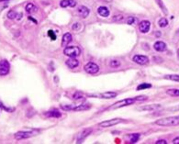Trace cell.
Instances as JSON below:
<instances>
[{
  "label": "cell",
  "instance_id": "cell-1",
  "mask_svg": "<svg viewBox=\"0 0 179 144\" xmlns=\"http://www.w3.org/2000/svg\"><path fill=\"white\" fill-rule=\"evenodd\" d=\"M157 125L162 127H172V126H177L179 125V116L174 117H169V118H164L161 119H158L155 122Z\"/></svg>",
  "mask_w": 179,
  "mask_h": 144
},
{
  "label": "cell",
  "instance_id": "cell-2",
  "mask_svg": "<svg viewBox=\"0 0 179 144\" xmlns=\"http://www.w3.org/2000/svg\"><path fill=\"white\" fill-rule=\"evenodd\" d=\"M63 53L68 57L76 58L81 54V49L78 46H66L63 50Z\"/></svg>",
  "mask_w": 179,
  "mask_h": 144
},
{
  "label": "cell",
  "instance_id": "cell-3",
  "mask_svg": "<svg viewBox=\"0 0 179 144\" xmlns=\"http://www.w3.org/2000/svg\"><path fill=\"white\" fill-rule=\"evenodd\" d=\"M134 102H136L135 97L134 98H126V99H123V100H120V101L116 102L109 108L110 109H118V108H120V107H123V106H127L132 105Z\"/></svg>",
  "mask_w": 179,
  "mask_h": 144
},
{
  "label": "cell",
  "instance_id": "cell-4",
  "mask_svg": "<svg viewBox=\"0 0 179 144\" xmlns=\"http://www.w3.org/2000/svg\"><path fill=\"white\" fill-rule=\"evenodd\" d=\"M38 132L36 130H31V131H18L15 134V139L19 140V139H29L33 136H35Z\"/></svg>",
  "mask_w": 179,
  "mask_h": 144
},
{
  "label": "cell",
  "instance_id": "cell-5",
  "mask_svg": "<svg viewBox=\"0 0 179 144\" xmlns=\"http://www.w3.org/2000/svg\"><path fill=\"white\" fill-rule=\"evenodd\" d=\"M121 122H123V119H112L106 120V121H103V122L99 123L98 126L100 128H109V127L118 125V124H119Z\"/></svg>",
  "mask_w": 179,
  "mask_h": 144
},
{
  "label": "cell",
  "instance_id": "cell-6",
  "mask_svg": "<svg viewBox=\"0 0 179 144\" xmlns=\"http://www.w3.org/2000/svg\"><path fill=\"white\" fill-rule=\"evenodd\" d=\"M84 69L89 74H96L99 71V66L96 64H95L93 62H90V63H88L85 65Z\"/></svg>",
  "mask_w": 179,
  "mask_h": 144
},
{
  "label": "cell",
  "instance_id": "cell-7",
  "mask_svg": "<svg viewBox=\"0 0 179 144\" xmlns=\"http://www.w3.org/2000/svg\"><path fill=\"white\" fill-rule=\"evenodd\" d=\"M132 61L139 64V65H145V64H149V59L148 57L145 56V55H141V54H136L133 56L132 58Z\"/></svg>",
  "mask_w": 179,
  "mask_h": 144
},
{
  "label": "cell",
  "instance_id": "cell-8",
  "mask_svg": "<svg viewBox=\"0 0 179 144\" xmlns=\"http://www.w3.org/2000/svg\"><path fill=\"white\" fill-rule=\"evenodd\" d=\"M10 70V64L7 60L0 61V75L4 76L7 75L9 73Z\"/></svg>",
  "mask_w": 179,
  "mask_h": 144
},
{
  "label": "cell",
  "instance_id": "cell-9",
  "mask_svg": "<svg viewBox=\"0 0 179 144\" xmlns=\"http://www.w3.org/2000/svg\"><path fill=\"white\" fill-rule=\"evenodd\" d=\"M92 132V129H83L77 136V143H82L86 139V137H88Z\"/></svg>",
  "mask_w": 179,
  "mask_h": 144
},
{
  "label": "cell",
  "instance_id": "cell-10",
  "mask_svg": "<svg viewBox=\"0 0 179 144\" xmlns=\"http://www.w3.org/2000/svg\"><path fill=\"white\" fill-rule=\"evenodd\" d=\"M150 28H151V23L148 20H142L139 23V30L140 32L142 33H147L150 31Z\"/></svg>",
  "mask_w": 179,
  "mask_h": 144
},
{
  "label": "cell",
  "instance_id": "cell-11",
  "mask_svg": "<svg viewBox=\"0 0 179 144\" xmlns=\"http://www.w3.org/2000/svg\"><path fill=\"white\" fill-rule=\"evenodd\" d=\"M161 107V105L159 104H151V105H146V106H142L138 107V110L141 111H152V110H155Z\"/></svg>",
  "mask_w": 179,
  "mask_h": 144
},
{
  "label": "cell",
  "instance_id": "cell-12",
  "mask_svg": "<svg viewBox=\"0 0 179 144\" xmlns=\"http://www.w3.org/2000/svg\"><path fill=\"white\" fill-rule=\"evenodd\" d=\"M77 13L80 17H82L83 18H86L89 16L90 14V9L85 6H80L78 8H77Z\"/></svg>",
  "mask_w": 179,
  "mask_h": 144
},
{
  "label": "cell",
  "instance_id": "cell-13",
  "mask_svg": "<svg viewBox=\"0 0 179 144\" xmlns=\"http://www.w3.org/2000/svg\"><path fill=\"white\" fill-rule=\"evenodd\" d=\"M65 64L70 69H73V68H76L79 65V62H78V60H76L75 58H73V57H70L68 60H66Z\"/></svg>",
  "mask_w": 179,
  "mask_h": 144
},
{
  "label": "cell",
  "instance_id": "cell-14",
  "mask_svg": "<svg viewBox=\"0 0 179 144\" xmlns=\"http://www.w3.org/2000/svg\"><path fill=\"white\" fill-rule=\"evenodd\" d=\"M153 48H155V51H157L159 52H162V51H164L166 50L167 46H166V44L164 41H156L155 43V45H153Z\"/></svg>",
  "mask_w": 179,
  "mask_h": 144
},
{
  "label": "cell",
  "instance_id": "cell-15",
  "mask_svg": "<svg viewBox=\"0 0 179 144\" xmlns=\"http://www.w3.org/2000/svg\"><path fill=\"white\" fill-rule=\"evenodd\" d=\"M95 97H98L99 98H105V99H110V98H114L117 97V93L116 92H105L103 94H99L96 95Z\"/></svg>",
  "mask_w": 179,
  "mask_h": 144
},
{
  "label": "cell",
  "instance_id": "cell-16",
  "mask_svg": "<svg viewBox=\"0 0 179 144\" xmlns=\"http://www.w3.org/2000/svg\"><path fill=\"white\" fill-rule=\"evenodd\" d=\"M73 41V37L70 33H65L63 34V39H62V46L63 47H66L68 46V44Z\"/></svg>",
  "mask_w": 179,
  "mask_h": 144
},
{
  "label": "cell",
  "instance_id": "cell-17",
  "mask_svg": "<svg viewBox=\"0 0 179 144\" xmlns=\"http://www.w3.org/2000/svg\"><path fill=\"white\" fill-rule=\"evenodd\" d=\"M60 6L62 8H68V7L74 8L76 6V2L74 0H62L60 2Z\"/></svg>",
  "mask_w": 179,
  "mask_h": 144
},
{
  "label": "cell",
  "instance_id": "cell-18",
  "mask_svg": "<svg viewBox=\"0 0 179 144\" xmlns=\"http://www.w3.org/2000/svg\"><path fill=\"white\" fill-rule=\"evenodd\" d=\"M97 13L99 14V16L103 18H108L109 16V10L106 7H99L97 8Z\"/></svg>",
  "mask_w": 179,
  "mask_h": 144
},
{
  "label": "cell",
  "instance_id": "cell-19",
  "mask_svg": "<svg viewBox=\"0 0 179 144\" xmlns=\"http://www.w3.org/2000/svg\"><path fill=\"white\" fill-rule=\"evenodd\" d=\"M45 115H46L47 117H49V118H60L62 116V114L58 110H56V109L50 110V111H47Z\"/></svg>",
  "mask_w": 179,
  "mask_h": 144
},
{
  "label": "cell",
  "instance_id": "cell-20",
  "mask_svg": "<svg viewBox=\"0 0 179 144\" xmlns=\"http://www.w3.org/2000/svg\"><path fill=\"white\" fill-rule=\"evenodd\" d=\"M90 108V105L89 104H81V105H77V106H74L73 110V111H83V110H87Z\"/></svg>",
  "mask_w": 179,
  "mask_h": 144
},
{
  "label": "cell",
  "instance_id": "cell-21",
  "mask_svg": "<svg viewBox=\"0 0 179 144\" xmlns=\"http://www.w3.org/2000/svg\"><path fill=\"white\" fill-rule=\"evenodd\" d=\"M26 11L28 12V13H30V14H33V13H35V12H37L38 11V8L34 5V4H32V3H29V4H27V6H26Z\"/></svg>",
  "mask_w": 179,
  "mask_h": 144
},
{
  "label": "cell",
  "instance_id": "cell-22",
  "mask_svg": "<svg viewBox=\"0 0 179 144\" xmlns=\"http://www.w3.org/2000/svg\"><path fill=\"white\" fill-rule=\"evenodd\" d=\"M128 137H129L130 141L132 143H136L139 140V139L141 138V135L139 133H133V134H130Z\"/></svg>",
  "mask_w": 179,
  "mask_h": 144
},
{
  "label": "cell",
  "instance_id": "cell-23",
  "mask_svg": "<svg viewBox=\"0 0 179 144\" xmlns=\"http://www.w3.org/2000/svg\"><path fill=\"white\" fill-rule=\"evenodd\" d=\"M82 28L83 26H82V23L80 22H75L72 25V30L75 32H79L82 30Z\"/></svg>",
  "mask_w": 179,
  "mask_h": 144
},
{
  "label": "cell",
  "instance_id": "cell-24",
  "mask_svg": "<svg viewBox=\"0 0 179 144\" xmlns=\"http://www.w3.org/2000/svg\"><path fill=\"white\" fill-rule=\"evenodd\" d=\"M125 20V18L121 15V14H118V15H114L112 17V21L114 22H123Z\"/></svg>",
  "mask_w": 179,
  "mask_h": 144
},
{
  "label": "cell",
  "instance_id": "cell-25",
  "mask_svg": "<svg viewBox=\"0 0 179 144\" xmlns=\"http://www.w3.org/2000/svg\"><path fill=\"white\" fill-rule=\"evenodd\" d=\"M164 78L168 79V80H171V81H174V82L179 83V74H168V75H165Z\"/></svg>",
  "mask_w": 179,
  "mask_h": 144
},
{
  "label": "cell",
  "instance_id": "cell-26",
  "mask_svg": "<svg viewBox=\"0 0 179 144\" xmlns=\"http://www.w3.org/2000/svg\"><path fill=\"white\" fill-rule=\"evenodd\" d=\"M126 22H127V24H129V25H134V24L138 23V18H135V17H129L126 19Z\"/></svg>",
  "mask_w": 179,
  "mask_h": 144
},
{
  "label": "cell",
  "instance_id": "cell-27",
  "mask_svg": "<svg viewBox=\"0 0 179 144\" xmlns=\"http://www.w3.org/2000/svg\"><path fill=\"white\" fill-rule=\"evenodd\" d=\"M156 3H157V5L160 7V8L163 10V12L166 15V14L168 13V11H167V8H166V7L164 6V4L163 3L162 0H156Z\"/></svg>",
  "mask_w": 179,
  "mask_h": 144
},
{
  "label": "cell",
  "instance_id": "cell-28",
  "mask_svg": "<svg viewBox=\"0 0 179 144\" xmlns=\"http://www.w3.org/2000/svg\"><path fill=\"white\" fill-rule=\"evenodd\" d=\"M166 93L172 97H179V89H169L166 91Z\"/></svg>",
  "mask_w": 179,
  "mask_h": 144
},
{
  "label": "cell",
  "instance_id": "cell-29",
  "mask_svg": "<svg viewBox=\"0 0 179 144\" xmlns=\"http://www.w3.org/2000/svg\"><path fill=\"white\" fill-rule=\"evenodd\" d=\"M151 84L147 83H143L140 85H138L137 90H143V89H147V88H151Z\"/></svg>",
  "mask_w": 179,
  "mask_h": 144
},
{
  "label": "cell",
  "instance_id": "cell-30",
  "mask_svg": "<svg viewBox=\"0 0 179 144\" xmlns=\"http://www.w3.org/2000/svg\"><path fill=\"white\" fill-rule=\"evenodd\" d=\"M109 65L112 68H118V67L120 66V62L119 60H111L109 62Z\"/></svg>",
  "mask_w": 179,
  "mask_h": 144
},
{
  "label": "cell",
  "instance_id": "cell-31",
  "mask_svg": "<svg viewBox=\"0 0 179 144\" xmlns=\"http://www.w3.org/2000/svg\"><path fill=\"white\" fill-rule=\"evenodd\" d=\"M17 17H18V13H17L15 10H10V11H8V18L9 19L17 18Z\"/></svg>",
  "mask_w": 179,
  "mask_h": 144
},
{
  "label": "cell",
  "instance_id": "cell-32",
  "mask_svg": "<svg viewBox=\"0 0 179 144\" xmlns=\"http://www.w3.org/2000/svg\"><path fill=\"white\" fill-rule=\"evenodd\" d=\"M158 24H159V27H161V28H165V27L168 25V21H167V19H166V18H162L159 20Z\"/></svg>",
  "mask_w": 179,
  "mask_h": 144
},
{
  "label": "cell",
  "instance_id": "cell-33",
  "mask_svg": "<svg viewBox=\"0 0 179 144\" xmlns=\"http://www.w3.org/2000/svg\"><path fill=\"white\" fill-rule=\"evenodd\" d=\"M73 98L74 100H80V99H83L84 98V96L81 94V93H75L73 96Z\"/></svg>",
  "mask_w": 179,
  "mask_h": 144
},
{
  "label": "cell",
  "instance_id": "cell-34",
  "mask_svg": "<svg viewBox=\"0 0 179 144\" xmlns=\"http://www.w3.org/2000/svg\"><path fill=\"white\" fill-rule=\"evenodd\" d=\"M73 106H73V105H66V106L62 105V106H61V107H62L63 110H73Z\"/></svg>",
  "mask_w": 179,
  "mask_h": 144
},
{
  "label": "cell",
  "instance_id": "cell-35",
  "mask_svg": "<svg viewBox=\"0 0 179 144\" xmlns=\"http://www.w3.org/2000/svg\"><path fill=\"white\" fill-rule=\"evenodd\" d=\"M135 99H136V101L142 102V101L147 100V99H148V97H145V96H141V97H135Z\"/></svg>",
  "mask_w": 179,
  "mask_h": 144
},
{
  "label": "cell",
  "instance_id": "cell-36",
  "mask_svg": "<svg viewBox=\"0 0 179 144\" xmlns=\"http://www.w3.org/2000/svg\"><path fill=\"white\" fill-rule=\"evenodd\" d=\"M48 35L52 38V40H54V41H55L56 40V35L54 34V32L53 31H48Z\"/></svg>",
  "mask_w": 179,
  "mask_h": 144
},
{
  "label": "cell",
  "instance_id": "cell-37",
  "mask_svg": "<svg viewBox=\"0 0 179 144\" xmlns=\"http://www.w3.org/2000/svg\"><path fill=\"white\" fill-rule=\"evenodd\" d=\"M155 143H156V144H166L167 141H166L165 139H159V140H157Z\"/></svg>",
  "mask_w": 179,
  "mask_h": 144
},
{
  "label": "cell",
  "instance_id": "cell-38",
  "mask_svg": "<svg viewBox=\"0 0 179 144\" xmlns=\"http://www.w3.org/2000/svg\"><path fill=\"white\" fill-rule=\"evenodd\" d=\"M173 143L174 144H179V137H176L173 139Z\"/></svg>",
  "mask_w": 179,
  "mask_h": 144
},
{
  "label": "cell",
  "instance_id": "cell-39",
  "mask_svg": "<svg viewBox=\"0 0 179 144\" xmlns=\"http://www.w3.org/2000/svg\"><path fill=\"white\" fill-rule=\"evenodd\" d=\"M169 110H179V106H177V107H173V108H169Z\"/></svg>",
  "mask_w": 179,
  "mask_h": 144
},
{
  "label": "cell",
  "instance_id": "cell-40",
  "mask_svg": "<svg viewBox=\"0 0 179 144\" xmlns=\"http://www.w3.org/2000/svg\"><path fill=\"white\" fill-rule=\"evenodd\" d=\"M104 1H105V2H107V3H109V2H111L112 0H104Z\"/></svg>",
  "mask_w": 179,
  "mask_h": 144
},
{
  "label": "cell",
  "instance_id": "cell-41",
  "mask_svg": "<svg viewBox=\"0 0 179 144\" xmlns=\"http://www.w3.org/2000/svg\"><path fill=\"white\" fill-rule=\"evenodd\" d=\"M177 56H178V58H179V49L177 50Z\"/></svg>",
  "mask_w": 179,
  "mask_h": 144
},
{
  "label": "cell",
  "instance_id": "cell-42",
  "mask_svg": "<svg viewBox=\"0 0 179 144\" xmlns=\"http://www.w3.org/2000/svg\"><path fill=\"white\" fill-rule=\"evenodd\" d=\"M4 1H8V0H0V2H4Z\"/></svg>",
  "mask_w": 179,
  "mask_h": 144
}]
</instances>
